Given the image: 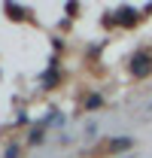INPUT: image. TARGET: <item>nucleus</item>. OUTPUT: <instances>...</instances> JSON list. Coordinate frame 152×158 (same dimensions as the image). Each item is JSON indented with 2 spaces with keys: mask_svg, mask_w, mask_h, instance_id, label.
<instances>
[{
  "mask_svg": "<svg viewBox=\"0 0 152 158\" xmlns=\"http://www.w3.org/2000/svg\"><path fill=\"white\" fill-rule=\"evenodd\" d=\"M134 73H137V76H146V73H149V58H143V55L134 58Z\"/></svg>",
  "mask_w": 152,
  "mask_h": 158,
  "instance_id": "f257e3e1",
  "label": "nucleus"
},
{
  "mask_svg": "<svg viewBox=\"0 0 152 158\" xmlns=\"http://www.w3.org/2000/svg\"><path fill=\"white\" fill-rule=\"evenodd\" d=\"M122 21H125V24H131V21H134V12H131V9H122Z\"/></svg>",
  "mask_w": 152,
  "mask_h": 158,
  "instance_id": "f03ea898",
  "label": "nucleus"
}]
</instances>
